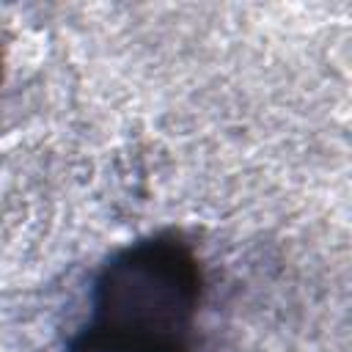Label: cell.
Returning a JSON list of instances; mask_svg holds the SVG:
<instances>
[{"instance_id":"cell-1","label":"cell","mask_w":352,"mask_h":352,"mask_svg":"<svg viewBox=\"0 0 352 352\" xmlns=\"http://www.w3.org/2000/svg\"><path fill=\"white\" fill-rule=\"evenodd\" d=\"M204 270L176 231L118 248L96 272L69 352H192Z\"/></svg>"}]
</instances>
